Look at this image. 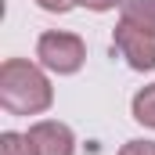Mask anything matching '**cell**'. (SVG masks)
I'll list each match as a JSON object with an SVG mask.
<instances>
[{"label":"cell","instance_id":"6da1fadb","mask_svg":"<svg viewBox=\"0 0 155 155\" xmlns=\"http://www.w3.org/2000/svg\"><path fill=\"white\" fill-rule=\"evenodd\" d=\"M54 101L51 83L36 65L22 61V58H7L0 65V105L11 116H36L47 112Z\"/></svg>","mask_w":155,"mask_h":155},{"label":"cell","instance_id":"7a4b0ae2","mask_svg":"<svg viewBox=\"0 0 155 155\" xmlns=\"http://www.w3.org/2000/svg\"><path fill=\"white\" fill-rule=\"evenodd\" d=\"M36 58L51 72H76L87 58V43L76 33H43L36 43Z\"/></svg>","mask_w":155,"mask_h":155},{"label":"cell","instance_id":"3957f363","mask_svg":"<svg viewBox=\"0 0 155 155\" xmlns=\"http://www.w3.org/2000/svg\"><path fill=\"white\" fill-rule=\"evenodd\" d=\"M112 51H116L119 58H126V65L137 69V72L155 69V36L144 33V29H137V25H130V22H119L116 25Z\"/></svg>","mask_w":155,"mask_h":155},{"label":"cell","instance_id":"277c9868","mask_svg":"<svg viewBox=\"0 0 155 155\" xmlns=\"http://www.w3.org/2000/svg\"><path fill=\"white\" fill-rule=\"evenodd\" d=\"M29 141L36 144L40 155H72L76 152L72 130L65 123H54V119H43L36 126H29Z\"/></svg>","mask_w":155,"mask_h":155},{"label":"cell","instance_id":"5b68a950","mask_svg":"<svg viewBox=\"0 0 155 155\" xmlns=\"http://www.w3.org/2000/svg\"><path fill=\"white\" fill-rule=\"evenodd\" d=\"M123 22H130V25L155 36V0H126L123 4Z\"/></svg>","mask_w":155,"mask_h":155},{"label":"cell","instance_id":"8992f818","mask_svg":"<svg viewBox=\"0 0 155 155\" xmlns=\"http://www.w3.org/2000/svg\"><path fill=\"white\" fill-rule=\"evenodd\" d=\"M134 119L144 123V126H155V83L144 87V90L134 97Z\"/></svg>","mask_w":155,"mask_h":155},{"label":"cell","instance_id":"52a82bcc","mask_svg":"<svg viewBox=\"0 0 155 155\" xmlns=\"http://www.w3.org/2000/svg\"><path fill=\"white\" fill-rule=\"evenodd\" d=\"M0 155H40L36 144L29 141V134L22 137V134H4L0 137Z\"/></svg>","mask_w":155,"mask_h":155},{"label":"cell","instance_id":"ba28073f","mask_svg":"<svg viewBox=\"0 0 155 155\" xmlns=\"http://www.w3.org/2000/svg\"><path fill=\"white\" fill-rule=\"evenodd\" d=\"M119 155H155V141H126Z\"/></svg>","mask_w":155,"mask_h":155},{"label":"cell","instance_id":"9c48e42d","mask_svg":"<svg viewBox=\"0 0 155 155\" xmlns=\"http://www.w3.org/2000/svg\"><path fill=\"white\" fill-rule=\"evenodd\" d=\"M36 4L43 7V11H58V15H65V11H69L72 4H79V0H36Z\"/></svg>","mask_w":155,"mask_h":155},{"label":"cell","instance_id":"30bf717a","mask_svg":"<svg viewBox=\"0 0 155 155\" xmlns=\"http://www.w3.org/2000/svg\"><path fill=\"white\" fill-rule=\"evenodd\" d=\"M83 7H90V11H108V7H116V0H79Z\"/></svg>","mask_w":155,"mask_h":155}]
</instances>
